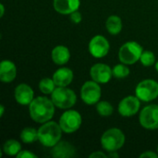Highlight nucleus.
I'll list each match as a JSON object with an SVG mask.
<instances>
[{
  "mask_svg": "<svg viewBox=\"0 0 158 158\" xmlns=\"http://www.w3.org/2000/svg\"><path fill=\"white\" fill-rule=\"evenodd\" d=\"M55 106L52 100L39 96L33 99L30 104V116L37 123H45L53 118Z\"/></svg>",
  "mask_w": 158,
  "mask_h": 158,
  "instance_id": "1",
  "label": "nucleus"
},
{
  "mask_svg": "<svg viewBox=\"0 0 158 158\" xmlns=\"http://www.w3.org/2000/svg\"><path fill=\"white\" fill-rule=\"evenodd\" d=\"M62 131L59 124L47 121L38 130V140L44 146L53 147L60 141Z\"/></svg>",
  "mask_w": 158,
  "mask_h": 158,
  "instance_id": "2",
  "label": "nucleus"
},
{
  "mask_svg": "<svg viewBox=\"0 0 158 158\" xmlns=\"http://www.w3.org/2000/svg\"><path fill=\"white\" fill-rule=\"evenodd\" d=\"M125 143V135L124 133L117 129H109L104 132L101 138L102 147L107 152H114L120 149Z\"/></svg>",
  "mask_w": 158,
  "mask_h": 158,
  "instance_id": "3",
  "label": "nucleus"
},
{
  "mask_svg": "<svg viewBox=\"0 0 158 158\" xmlns=\"http://www.w3.org/2000/svg\"><path fill=\"white\" fill-rule=\"evenodd\" d=\"M51 99L54 105L61 109L72 107L77 101L75 93L67 87L56 88L55 91L51 94Z\"/></svg>",
  "mask_w": 158,
  "mask_h": 158,
  "instance_id": "4",
  "label": "nucleus"
},
{
  "mask_svg": "<svg viewBox=\"0 0 158 158\" xmlns=\"http://www.w3.org/2000/svg\"><path fill=\"white\" fill-rule=\"evenodd\" d=\"M143 52V47L138 43L128 42L120 47L118 57L120 62L126 65H131L140 60Z\"/></svg>",
  "mask_w": 158,
  "mask_h": 158,
  "instance_id": "5",
  "label": "nucleus"
},
{
  "mask_svg": "<svg viewBox=\"0 0 158 158\" xmlns=\"http://www.w3.org/2000/svg\"><path fill=\"white\" fill-rule=\"evenodd\" d=\"M135 94L141 101H153L158 96V82L154 80H144L138 83Z\"/></svg>",
  "mask_w": 158,
  "mask_h": 158,
  "instance_id": "6",
  "label": "nucleus"
},
{
  "mask_svg": "<svg viewBox=\"0 0 158 158\" xmlns=\"http://www.w3.org/2000/svg\"><path fill=\"white\" fill-rule=\"evenodd\" d=\"M59 125L66 133H72L78 131L81 125V117L78 111L68 110L62 114L59 119Z\"/></svg>",
  "mask_w": 158,
  "mask_h": 158,
  "instance_id": "7",
  "label": "nucleus"
},
{
  "mask_svg": "<svg viewBox=\"0 0 158 158\" xmlns=\"http://www.w3.org/2000/svg\"><path fill=\"white\" fill-rule=\"evenodd\" d=\"M81 96L82 101L87 105L96 104L101 97V87L98 82L94 81H86L81 87Z\"/></svg>",
  "mask_w": 158,
  "mask_h": 158,
  "instance_id": "8",
  "label": "nucleus"
},
{
  "mask_svg": "<svg viewBox=\"0 0 158 158\" xmlns=\"http://www.w3.org/2000/svg\"><path fill=\"white\" fill-rule=\"evenodd\" d=\"M140 123L147 130L158 129V105L145 106L140 114Z\"/></svg>",
  "mask_w": 158,
  "mask_h": 158,
  "instance_id": "9",
  "label": "nucleus"
},
{
  "mask_svg": "<svg viewBox=\"0 0 158 158\" xmlns=\"http://www.w3.org/2000/svg\"><path fill=\"white\" fill-rule=\"evenodd\" d=\"M89 51L94 57L102 58L109 51V43L104 36L96 35L89 43Z\"/></svg>",
  "mask_w": 158,
  "mask_h": 158,
  "instance_id": "10",
  "label": "nucleus"
},
{
  "mask_svg": "<svg viewBox=\"0 0 158 158\" xmlns=\"http://www.w3.org/2000/svg\"><path fill=\"white\" fill-rule=\"evenodd\" d=\"M140 99L137 96H127L118 105V112L123 117H131L137 114L140 109Z\"/></svg>",
  "mask_w": 158,
  "mask_h": 158,
  "instance_id": "11",
  "label": "nucleus"
},
{
  "mask_svg": "<svg viewBox=\"0 0 158 158\" xmlns=\"http://www.w3.org/2000/svg\"><path fill=\"white\" fill-rule=\"evenodd\" d=\"M90 74L93 81L98 83H106L111 80L113 72L109 66L102 63H97L92 67Z\"/></svg>",
  "mask_w": 158,
  "mask_h": 158,
  "instance_id": "12",
  "label": "nucleus"
},
{
  "mask_svg": "<svg viewBox=\"0 0 158 158\" xmlns=\"http://www.w3.org/2000/svg\"><path fill=\"white\" fill-rule=\"evenodd\" d=\"M33 95L34 94L32 89L25 83L18 85L15 89V99L20 105H30L34 99Z\"/></svg>",
  "mask_w": 158,
  "mask_h": 158,
  "instance_id": "13",
  "label": "nucleus"
},
{
  "mask_svg": "<svg viewBox=\"0 0 158 158\" xmlns=\"http://www.w3.org/2000/svg\"><path fill=\"white\" fill-rule=\"evenodd\" d=\"M80 0H54V7L56 12L67 15L77 11L80 7Z\"/></svg>",
  "mask_w": 158,
  "mask_h": 158,
  "instance_id": "14",
  "label": "nucleus"
},
{
  "mask_svg": "<svg viewBox=\"0 0 158 158\" xmlns=\"http://www.w3.org/2000/svg\"><path fill=\"white\" fill-rule=\"evenodd\" d=\"M52 156L56 158H69L75 156V148L67 142H58L53 146Z\"/></svg>",
  "mask_w": 158,
  "mask_h": 158,
  "instance_id": "15",
  "label": "nucleus"
},
{
  "mask_svg": "<svg viewBox=\"0 0 158 158\" xmlns=\"http://www.w3.org/2000/svg\"><path fill=\"white\" fill-rule=\"evenodd\" d=\"M17 75L15 64L9 60H3L0 65V80L3 82H11Z\"/></svg>",
  "mask_w": 158,
  "mask_h": 158,
  "instance_id": "16",
  "label": "nucleus"
},
{
  "mask_svg": "<svg viewBox=\"0 0 158 158\" xmlns=\"http://www.w3.org/2000/svg\"><path fill=\"white\" fill-rule=\"evenodd\" d=\"M53 80L57 87H67L73 80V72L68 68L59 69L54 73Z\"/></svg>",
  "mask_w": 158,
  "mask_h": 158,
  "instance_id": "17",
  "label": "nucleus"
},
{
  "mask_svg": "<svg viewBox=\"0 0 158 158\" xmlns=\"http://www.w3.org/2000/svg\"><path fill=\"white\" fill-rule=\"evenodd\" d=\"M52 59L56 65L66 64L70 57L69 50L64 45H57L52 51Z\"/></svg>",
  "mask_w": 158,
  "mask_h": 158,
  "instance_id": "18",
  "label": "nucleus"
},
{
  "mask_svg": "<svg viewBox=\"0 0 158 158\" xmlns=\"http://www.w3.org/2000/svg\"><path fill=\"white\" fill-rule=\"evenodd\" d=\"M106 29L110 34H113V35L118 34L122 29L121 19L116 15L110 16V17H108V19L106 20Z\"/></svg>",
  "mask_w": 158,
  "mask_h": 158,
  "instance_id": "19",
  "label": "nucleus"
},
{
  "mask_svg": "<svg viewBox=\"0 0 158 158\" xmlns=\"http://www.w3.org/2000/svg\"><path fill=\"white\" fill-rule=\"evenodd\" d=\"M3 151L8 156H17L21 151V144L15 140H8L3 146Z\"/></svg>",
  "mask_w": 158,
  "mask_h": 158,
  "instance_id": "20",
  "label": "nucleus"
},
{
  "mask_svg": "<svg viewBox=\"0 0 158 158\" xmlns=\"http://www.w3.org/2000/svg\"><path fill=\"white\" fill-rule=\"evenodd\" d=\"M20 139L25 143H31L38 140V131L34 128H25L20 133Z\"/></svg>",
  "mask_w": 158,
  "mask_h": 158,
  "instance_id": "21",
  "label": "nucleus"
},
{
  "mask_svg": "<svg viewBox=\"0 0 158 158\" xmlns=\"http://www.w3.org/2000/svg\"><path fill=\"white\" fill-rule=\"evenodd\" d=\"M56 83L54 81L53 79H49V78H44L43 79L40 83H39V88L41 90V92L43 94H52L55 89H56Z\"/></svg>",
  "mask_w": 158,
  "mask_h": 158,
  "instance_id": "22",
  "label": "nucleus"
},
{
  "mask_svg": "<svg viewBox=\"0 0 158 158\" xmlns=\"http://www.w3.org/2000/svg\"><path fill=\"white\" fill-rule=\"evenodd\" d=\"M96 110L100 116L108 117V116L112 115V113H113V106L110 103H108L106 101H101L97 104Z\"/></svg>",
  "mask_w": 158,
  "mask_h": 158,
  "instance_id": "23",
  "label": "nucleus"
},
{
  "mask_svg": "<svg viewBox=\"0 0 158 158\" xmlns=\"http://www.w3.org/2000/svg\"><path fill=\"white\" fill-rule=\"evenodd\" d=\"M113 76H115L118 79H123L129 76L130 74V69L126 66V64H118L114 67L112 69Z\"/></svg>",
  "mask_w": 158,
  "mask_h": 158,
  "instance_id": "24",
  "label": "nucleus"
},
{
  "mask_svg": "<svg viewBox=\"0 0 158 158\" xmlns=\"http://www.w3.org/2000/svg\"><path fill=\"white\" fill-rule=\"evenodd\" d=\"M142 64L145 67H150L155 64L156 62V56L153 52L151 51H143L141 58H140Z\"/></svg>",
  "mask_w": 158,
  "mask_h": 158,
  "instance_id": "25",
  "label": "nucleus"
},
{
  "mask_svg": "<svg viewBox=\"0 0 158 158\" xmlns=\"http://www.w3.org/2000/svg\"><path fill=\"white\" fill-rule=\"evenodd\" d=\"M16 156H17L18 158H36L37 157L34 154H32V153H31V152H29V151H27V150L20 151V152H19Z\"/></svg>",
  "mask_w": 158,
  "mask_h": 158,
  "instance_id": "26",
  "label": "nucleus"
},
{
  "mask_svg": "<svg viewBox=\"0 0 158 158\" xmlns=\"http://www.w3.org/2000/svg\"><path fill=\"white\" fill-rule=\"evenodd\" d=\"M70 19L74 23H80L81 21V15L79 11H74L70 14Z\"/></svg>",
  "mask_w": 158,
  "mask_h": 158,
  "instance_id": "27",
  "label": "nucleus"
},
{
  "mask_svg": "<svg viewBox=\"0 0 158 158\" xmlns=\"http://www.w3.org/2000/svg\"><path fill=\"white\" fill-rule=\"evenodd\" d=\"M140 157H151V158H157L158 156L156 154V153H154V152H151V151H149V152H145V153H143V154H142L141 156H140Z\"/></svg>",
  "mask_w": 158,
  "mask_h": 158,
  "instance_id": "28",
  "label": "nucleus"
},
{
  "mask_svg": "<svg viewBox=\"0 0 158 158\" xmlns=\"http://www.w3.org/2000/svg\"><path fill=\"white\" fill-rule=\"evenodd\" d=\"M90 157L94 158V157H100V158H105V157H107V156H106L104 153H102V152H95V153H93L92 155H90Z\"/></svg>",
  "mask_w": 158,
  "mask_h": 158,
  "instance_id": "29",
  "label": "nucleus"
},
{
  "mask_svg": "<svg viewBox=\"0 0 158 158\" xmlns=\"http://www.w3.org/2000/svg\"><path fill=\"white\" fill-rule=\"evenodd\" d=\"M117 151H114V152H110V154L107 156V157H118V155L116 153Z\"/></svg>",
  "mask_w": 158,
  "mask_h": 158,
  "instance_id": "30",
  "label": "nucleus"
},
{
  "mask_svg": "<svg viewBox=\"0 0 158 158\" xmlns=\"http://www.w3.org/2000/svg\"><path fill=\"white\" fill-rule=\"evenodd\" d=\"M0 7H1V13H0V17H3V15H4V11H5L4 5H3V4H1V5H0Z\"/></svg>",
  "mask_w": 158,
  "mask_h": 158,
  "instance_id": "31",
  "label": "nucleus"
},
{
  "mask_svg": "<svg viewBox=\"0 0 158 158\" xmlns=\"http://www.w3.org/2000/svg\"><path fill=\"white\" fill-rule=\"evenodd\" d=\"M0 108H1V112H0V117H2V116L4 115V111H5L4 106H0Z\"/></svg>",
  "mask_w": 158,
  "mask_h": 158,
  "instance_id": "32",
  "label": "nucleus"
},
{
  "mask_svg": "<svg viewBox=\"0 0 158 158\" xmlns=\"http://www.w3.org/2000/svg\"><path fill=\"white\" fill-rule=\"evenodd\" d=\"M156 69L158 71V61L156 63Z\"/></svg>",
  "mask_w": 158,
  "mask_h": 158,
  "instance_id": "33",
  "label": "nucleus"
},
{
  "mask_svg": "<svg viewBox=\"0 0 158 158\" xmlns=\"http://www.w3.org/2000/svg\"><path fill=\"white\" fill-rule=\"evenodd\" d=\"M157 152H158V148H157Z\"/></svg>",
  "mask_w": 158,
  "mask_h": 158,
  "instance_id": "34",
  "label": "nucleus"
}]
</instances>
